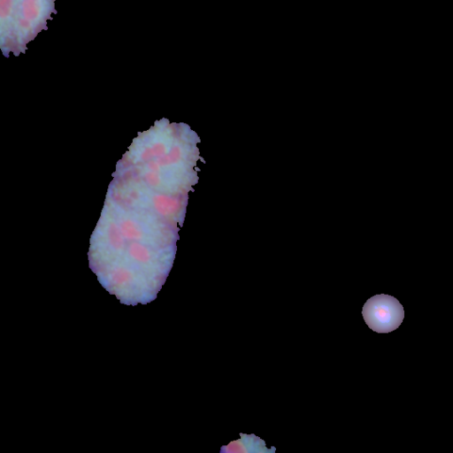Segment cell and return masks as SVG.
Instances as JSON below:
<instances>
[{"instance_id": "cell-1", "label": "cell", "mask_w": 453, "mask_h": 453, "mask_svg": "<svg viewBox=\"0 0 453 453\" xmlns=\"http://www.w3.org/2000/svg\"><path fill=\"white\" fill-rule=\"evenodd\" d=\"M56 0H0V49L5 58L25 54L57 14Z\"/></svg>"}, {"instance_id": "cell-2", "label": "cell", "mask_w": 453, "mask_h": 453, "mask_svg": "<svg viewBox=\"0 0 453 453\" xmlns=\"http://www.w3.org/2000/svg\"><path fill=\"white\" fill-rule=\"evenodd\" d=\"M365 322L372 331L388 334L399 327L404 319V310L394 296L385 294L370 297L363 306Z\"/></svg>"}]
</instances>
